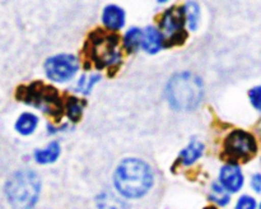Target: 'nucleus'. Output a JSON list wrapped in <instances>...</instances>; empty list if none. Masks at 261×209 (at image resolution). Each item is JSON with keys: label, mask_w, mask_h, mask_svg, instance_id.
<instances>
[{"label": "nucleus", "mask_w": 261, "mask_h": 209, "mask_svg": "<svg viewBox=\"0 0 261 209\" xmlns=\"http://www.w3.org/2000/svg\"><path fill=\"white\" fill-rule=\"evenodd\" d=\"M18 97L28 104L42 110L45 114L59 116L63 111L61 99L58 91L53 87L45 86L42 83H33L30 87L18 93Z\"/></svg>", "instance_id": "obj_4"}, {"label": "nucleus", "mask_w": 261, "mask_h": 209, "mask_svg": "<svg viewBox=\"0 0 261 209\" xmlns=\"http://www.w3.org/2000/svg\"><path fill=\"white\" fill-rule=\"evenodd\" d=\"M41 180L32 170H19L5 184V195L15 209H32L40 196Z\"/></svg>", "instance_id": "obj_2"}, {"label": "nucleus", "mask_w": 261, "mask_h": 209, "mask_svg": "<svg viewBox=\"0 0 261 209\" xmlns=\"http://www.w3.org/2000/svg\"><path fill=\"white\" fill-rule=\"evenodd\" d=\"M143 40V31L139 28L134 27L130 28L124 36V47L126 48L129 53H134L137 48L142 46Z\"/></svg>", "instance_id": "obj_17"}, {"label": "nucleus", "mask_w": 261, "mask_h": 209, "mask_svg": "<svg viewBox=\"0 0 261 209\" xmlns=\"http://www.w3.org/2000/svg\"><path fill=\"white\" fill-rule=\"evenodd\" d=\"M219 184L229 194L239 193L245 185V176L241 167L236 162H229L224 165L219 171Z\"/></svg>", "instance_id": "obj_9"}, {"label": "nucleus", "mask_w": 261, "mask_h": 209, "mask_svg": "<svg viewBox=\"0 0 261 209\" xmlns=\"http://www.w3.org/2000/svg\"><path fill=\"white\" fill-rule=\"evenodd\" d=\"M61 152V148L58 142H51L42 149L35 150V160L41 165H48L54 163L59 158Z\"/></svg>", "instance_id": "obj_12"}, {"label": "nucleus", "mask_w": 261, "mask_h": 209, "mask_svg": "<svg viewBox=\"0 0 261 209\" xmlns=\"http://www.w3.org/2000/svg\"><path fill=\"white\" fill-rule=\"evenodd\" d=\"M184 9H185L186 24H188L189 30L195 31L199 25V19H200V7L198 3L189 2L185 4Z\"/></svg>", "instance_id": "obj_16"}, {"label": "nucleus", "mask_w": 261, "mask_h": 209, "mask_svg": "<svg viewBox=\"0 0 261 209\" xmlns=\"http://www.w3.org/2000/svg\"><path fill=\"white\" fill-rule=\"evenodd\" d=\"M205 209H216V208H214V206H208V208H205Z\"/></svg>", "instance_id": "obj_25"}, {"label": "nucleus", "mask_w": 261, "mask_h": 209, "mask_svg": "<svg viewBox=\"0 0 261 209\" xmlns=\"http://www.w3.org/2000/svg\"><path fill=\"white\" fill-rule=\"evenodd\" d=\"M78 70L79 61L71 54H58L48 58L45 63V71L47 78L58 83H65L73 79Z\"/></svg>", "instance_id": "obj_7"}, {"label": "nucleus", "mask_w": 261, "mask_h": 209, "mask_svg": "<svg viewBox=\"0 0 261 209\" xmlns=\"http://www.w3.org/2000/svg\"><path fill=\"white\" fill-rule=\"evenodd\" d=\"M250 186L254 190V193L261 194V173H254L250 180Z\"/></svg>", "instance_id": "obj_23"}, {"label": "nucleus", "mask_w": 261, "mask_h": 209, "mask_svg": "<svg viewBox=\"0 0 261 209\" xmlns=\"http://www.w3.org/2000/svg\"><path fill=\"white\" fill-rule=\"evenodd\" d=\"M249 98L251 104L254 106V109H256L257 111L261 112V86L254 87L252 89H250Z\"/></svg>", "instance_id": "obj_22"}, {"label": "nucleus", "mask_w": 261, "mask_h": 209, "mask_svg": "<svg viewBox=\"0 0 261 209\" xmlns=\"http://www.w3.org/2000/svg\"><path fill=\"white\" fill-rule=\"evenodd\" d=\"M38 125V117L31 112H23L15 122V130L22 135H31Z\"/></svg>", "instance_id": "obj_13"}, {"label": "nucleus", "mask_w": 261, "mask_h": 209, "mask_svg": "<svg viewBox=\"0 0 261 209\" xmlns=\"http://www.w3.org/2000/svg\"><path fill=\"white\" fill-rule=\"evenodd\" d=\"M153 184V170L139 158H126L117 166L114 173L115 189L127 199L142 198L152 189Z\"/></svg>", "instance_id": "obj_1"}, {"label": "nucleus", "mask_w": 261, "mask_h": 209, "mask_svg": "<svg viewBox=\"0 0 261 209\" xmlns=\"http://www.w3.org/2000/svg\"><path fill=\"white\" fill-rule=\"evenodd\" d=\"M167 98L177 110H193L204 96L203 82L193 73L184 71L173 76L167 86Z\"/></svg>", "instance_id": "obj_3"}, {"label": "nucleus", "mask_w": 261, "mask_h": 209, "mask_svg": "<svg viewBox=\"0 0 261 209\" xmlns=\"http://www.w3.org/2000/svg\"><path fill=\"white\" fill-rule=\"evenodd\" d=\"M163 46V36L160 30L155 27H147L143 31L142 47L148 54H155L162 48Z\"/></svg>", "instance_id": "obj_11"}, {"label": "nucleus", "mask_w": 261, "mask_h": 209, "mask_svg": "<svg viewBox=\"0 0 261 209\" xmlns=\"http://www.w3.org/2000/svg\"><path fill=\"white\" fill-rule=\"evenodd\" d=\"M102 23L110 31H119L125 25V12L119 5L110 4L102 12Z\"/></svg>", "instance_id": "obj_10"}, {"label": "nucleus", "mask_w": 261, "mask_h": 209, "mask_svg": "<svg viewBox=\"0 0 261 209\" xmlns=\"http://www.w3.org/2000/svg\"><path fill=\"white\" fill-rule=\"evenodd\" d=\"M211 200L219 206H226L231 201V194L223 188L219 182L212 185Z\"/></svg>", "instance_id": "obj_18"}, {"label": "nucleus", "mask_w": 261, "mask_h": 209, "mask_svg": "<svg viewBox=\"0 0 261 209\" xmlns=\"http://www.w3.org/2000/svg\"><path fill=\"white\" fill-rule=\"evenodd\" d=\"M91 58L98 68L111 66L121 60L117 50L119 38L107 33H96L91 37Z\"/></svg>", "instance_id": "obj_5"}, {"label": "nucleus", "mask_w": 261, "mask_h": 209, "mask_svg": "<svg viewBox=\"0 0 261 209\" xmlns=\"http://www.w3.org/2000/svg\"><path fill=\"white\" fill-rule=\"evenodd\" d=\"M101 79V75L98 74H92V75H82V78L78 82V89L82 93H89L93 88L94 84Z\"/></svg>", "instance_id": "obj_20"}, {"label": "nucleus", "mask_w": 261, "mask_h": 209, "mask_svg": "<svg viewBox=\"0 0 261 209\" xmlns=\"http://www.w3.org/2000/svg\"><path fill=\"white\" fill-rule=\"evenodd\" d=\"M83 101L78 98H69L68 103H66V112H68V116L70 117L73 121H78L79 117L82 116V111H83Z\"/></svg>", "instance_id": "obj_19"}, {"label": "nucleus", "mask_w": 261, "mask_h": 209, "mask_svg": "<svg viewBox=\"0 0 261 209\" xmlns=\"http://www.w3.org/2000/svg\"><path fill=\"white\" fill-rule=\"evenodd\" d=\"M259 206V201L256 200L254 195L250 194H242L236 201L234 209H257Z\"/></svg>", "instance_id": "obj_21"}, {"label": "nucleus", "mask_w": 261, "mask_h": 209, "mask_svg": "<svg viewBox=\"0 0 261 209\" xmlns=\"http://www.w3.org/2000/svg\"><path fill=\"white\" fill-rule=\"evenodd\" d=\"M203 152H204L203 143L198 142V140H194V142H191L190 144H189L188 147L181 152L180 154L181 162H182L185 166L193 165L194 162H196V161L203 155Z\"/></svg>", "instance_id": "obj_14"}, {"label": "nucleus", "mask_w": 261, "mask_h": 209, "mask_svg": "<svg viewBox=\"0 0 261 209\" xmlns=\"http://www.w3.org/2000/svg\"><path fill=\"white\" fill-rule=\"evenodd\" d=\"M186 24L185 9L182 8H171L162 15L160 22V31L163 38L170 41V43L181 42L185 38L184 27Z\"/></svg>", "instance_id": "obj_8"}, {"label": "nucleus", "mask_w": 261, "mask_h": 209, "mask_svg": "<svg viewBox=\"0 0 261 209\" xmlns=\"http://www.w3.org/2000/svg\"><path fill=\"white\" fill-rule=\"evenodd\" d=\"M257 209H261V200L259 201V206H257Z\"/></svg>", "instance_id": "obj_24"}, {"label": "nucleus", "mask_w": 261, "mask_h": 209, "mask_svg": "<svg viewBox=\"0 0 261 209\" xmlns=\"http://www.w3.org/2000/svg\"><path fill=\"white\" fill-rule=\"evenodd\" d=\"M257 152V143L251 133L234 130L224 140V153L234 161L249 160Z\"/></svg>", "instance_id": "obj_6"}, {"label": "nucleus", "mask_w": 261, "mask_h": 209, "mask_svg": "<svg viewBox=\"0 0 261 209\" xmlns=\"http://www.w3.org/2000/svg\"><path fill=\"white\" fill-rule=\"evenodd\" d=\"M97 206L98 209H127L126 203L121 200V198L109 191H105L97 196Z\"/></svg>", "instance_id": "obj_15"}]
</instances>
